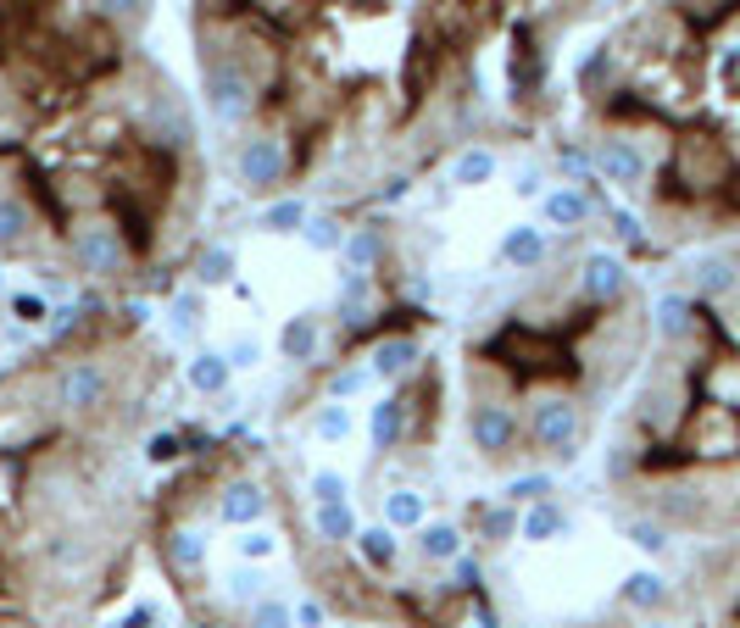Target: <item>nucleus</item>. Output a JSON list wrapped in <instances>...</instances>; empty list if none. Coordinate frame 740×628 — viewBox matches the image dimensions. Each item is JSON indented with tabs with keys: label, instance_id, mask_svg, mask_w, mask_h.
I'll use <instances>...</instances> for the list:
<instances>
[{
	"label": "nucleus",
	"instance_id": "obj_1",
	"mask_svg": "<svg viewBox=\"0 0 740 628\" xmlns=\"http://www.w3.org/2000/svg\"><path fill=\"white\" fill-rule=\"evenodd\" d=\"M579 434H585V417L574 401H540L529 412V440L540 451H551L557 462H574L579 456Z\"/></svg>",
	"mask_w": 740,
	"mask_h": 628
},
{
	"label": "nucleus",
	"instance_id": "obj_2",
	"mask_svg": "<svg viewBox=\"0 0 740 628\" xmlns=\"http://www.w3.org/2000/svg\"><path fill=\"white\" fill-rule=\"evenodd\" d=\"M73 262H78V273H89V278H117V273L128 267V246H123L117 228L84 223V228L73 234Z\"/></svg>",
	"mask_w": 740,
	"mask_h": 628
},
{
	"label": "nucleus",
	"instance_id": "obj_3",
	"mask_svg": "<svg viewBox=\"0 0 740 628\" xmlns=\"http://www.w3.org/2000/svg\"><path fill=\"white\" fill-rule=\"evenodd\" d=\"M290 173V151H285V139L279 134H251L240 145V156H235V178L246 189H273Z\"/></svg>",
	"mask_w": 740,
	"mask_h": 628
},
{
	"label": "nucleus",
	"instance_id": "obj_4",
	"mask_svg": "<svg viewBox=\"0 0 740 628\" xmlns=\"http://www.w3.org/2000/svg\"><path fill=\"white\" fill-rule=\"evenodd\" d=\"M251 78L235 67V62H212L206 67V112L217 123H246L251 117Z\"/></svg>",
	"mask_w": 740,
	"mask_h": 628
},
{
	"label": "nucleus",
	"instance_id": "obj_5",
	"mask_svg": "<svg viewBox=\"0 0 740 628\" xmlns=\"http://www.w3.org/2000/svg\"><path fill=\"white\" fill-rule=\"evenodd\" d=\"M106 395H112V378H106L101 362H73L57 378V406L62 412H96V406H106Z\"/></svg>",
	"mask_w": 740,
	"mask_h": 628
},
{
	"label": "nucleus",
	"instance_id": "obj_6",
	"mask_svg": "<svg viewBox=\"0 0 740 628\" xmlns=\"http://www.w3.org/2000/svg\"><path fill=\"white\" fill-rule=\"evenodd\" d=\"M468 440H474L479 456H506V451H513V440H518V417L506 412V406H496V401H479L468 412Z\"/></svg>",
	"mask_w": 740,
	"mask_h": 628
},
{
	"label": "nucleus",
	"instance_id": "obj_7",
	"mask_svg": "<svg viewBox=\"0 0 740 628\" xmlns=\"http://www.w3.org/2000/svg\"><path fill=\"white\" fill-rule=\"evenodd\" d=\"M629 289V267L613 256V251H590L585 267H579V296L585 301H618Z\"/></svg>",
	"mask_w": 740,
	"mask_h": 628
},
{
	"label": "nucleus",
	"instance_id": "obj_8",
	"mask_svg": "<svg viewBox=\"0 0 740 628\" xmlns=\"http://www.w3.org/2000/svg\"><path fill=\"white\" fill-rule=\"evenodd\" d=\"M267 517V490L256 478H235L223 495H217V523L223 528H256Z\"/></svg>",
	"mask_w": 740,
	"mask_h": 628
},
{
	"label": "nucleus",
	"instance_id": "obj_9",
	"mask_svg": "<svg viewBox=\"0 0 740 628\" xmlns=\"http://www.w3.org/2000/svg\"><path fill=\"white\" fill-rule=\"evenodd\" d=\"M590 162H595V173L607 184H640L645 178V151L635 139H601Z\"/></svg>",
	"mask_w": 740,
	"mask_h": 628
},
{
	"label": "nucleus",
	"instance_id": "obj_10",
	"mask_svg": "<svg viewBox=\"0 0 740 628\" xmlns=\"http://www.w3.org/2000/svg\"><path fill=\"white\" fill-rule=\"evenodd\" d=\"M184 378H190L196 395H228V384H235V367H228L223 351H196L184 362Z\"/></svg>",
	"mask_w": 740,
	"mask_h": 628
},
{
	"label": "nucleus",
	"instance_id": "obj_11",
	"mask_svg": "<svg viewBox=\"0 0 740 628\" xmlns=\"http://www.w3.org/2000/svg\"><path fill=\"white\" fill-rule=\"evenodd\" d=\"M418 356H424V346L412 340V334H390V340H379V346H374L367 367H374V378H401V373L418 367Z\"/></svg>",
	"mask_w": 740,
	"mask_h": 628
},
{
	"label": "nucleus",
	"instance_id": "obj_12",
	"mask_svg": "<svg viewBox=\"0 0 740 628\" xmlns=\"http://www.w3.org/2000/svg\"><path fill=\"white\" fill-rule=\"evenodd\" d=\"M563 528H568V512L557 501H535L518 512V540L529 545H551V540H563Z\"/></svg>",
	"mask_w": 740,
	"mask_h": 628
},
{
	"label": "nucleus",
	"instance_id": "obj_13",
	"mask_svg": "<svg viewBox=\"0 0 740 628\" xmlns=\"http://www.w3.org/2000/svg\"><path fill=\"white\" fill-rule=\"evenodd\" d=\"M317 346H323V323H317L312 312L285 317V328H279V356H285V362H312Z\"/></svg>",
	"mask_w": 740,
	"mask_h": 628
},
{
	"label": "nucleus",
	"instance_id": "obj_14",
	"mask_svg": "<svg viewBox=\"0 0 740 628\" xmlns=\"http://www.w3.org/2000/svg\"><path fill=\"white\" fill-rule=\"evenodd\" d=\"M351 545L362 551V562L374 567V573H396V562H401V540H396V528H390V523L362 528V535H356Z\"/></svg>",
	"mask_w": 740,
	"mask_h": 628
},
{
	"label": "nucleus",
	"instance_id": "obj_15",
	"mask_svg": "<svg viewBox=\"0 0 740 628\" xmlns=\"http://www.w3.org/2000/svg\"><path fill=\"white\" fill-rule=\"evenodd\" d=\"M496 173H501V162H496L490 145H468V151H456V162H451V184L456 189H485Z\"/></svg>",
	"mask_w": 740,
	"mask_h": 628
},
{
	"label": "nucleus",
	"instance_id": "obj_16",
	"mask_svg": "<svg viewBox=\"0 0 740 628\" xmlns=\"http://www.w3.org/2000/svg\"><path fill=\"white\" fill-rule=\"evenodd\" d=\"M418 556L424 562H440V567H451V562H462V528L456 523H424L418 528Z\"/></svg>",
	"mask_w": 740,
	"mask_h": 628
},
{
	"label": "nucleus",
	"instance_id": "obj_17",
	"mask_svg": "<svg viewBox=\"0 0 740 628\" xmlns=\"http://www.w3.org/2000/svg\"><path fill=\"white\" fill-rule=\"evenodd\" d=\"M501 262H506V267H540V262H545V234L529 228V223L506 228V234H501Z\"/></svg>",
	"mask_w": 740,
	"mask_h": 628
},
{
	"label": "nucleus",
	"instance_id": "obj_18",
	"mask_svg": "<svg viewBox=\"0 0 740 628\" xmlns=\"http://www.w3.org/2000/svg\"><path fill=\"white\" fill-rule=\"evenodd\" d=\"M585 217H590V196H585V189H574V184L545 189V223L551 228H579Z\"/></svg>",
	"mask_w": 740,
	"mask_h": 628
},
{
	"label": "nucleus",
	"instance_id": "obj_19",
	"mask_svg": "<svg viewBox=\"0 0 740 628\" xmlns=\"http://www.w3.org/2000/svg\"><path fill=\"white\" fill-rule=\"evenodd\" d=\"M385 523L396 528V535H418V528L429 523V506L418 490H390L385 495Z\"/></svg>",
	"mask_w": 740,
	"mask_h": 628
},
{
	"label": "nucleus",
	"instance_id": "obj_20",
	"mask_svg": "<svg viewBox=\"0 0 740 628\" xmlns=\"http://www.w3.org/2000/svg\"><path fill=\"white\" fill-rule=\"evenodd\" d=\"M618 595H624V601H629L635 612H657V606H668V585H663V573H652V567L629 573Z\"/></svg>",
	"mask_w": 740,
	"mask_h": 628
},
{
	"label": "nucleus",
	"instance_id": "obj_21",
	"mask_svg": "<svg viewBox=\"0 0 740 628\" xmlns=\"http://www.w3.org/2000/svg\"><path fill=\"white\" fill-rule=\"evenodd\" d=\"M34 234V212L23 196H0V251H17Z\"/></svg>",
	"mask_w": 740,
	"mask_h": 628
},
{
	"label": "nucleus",
	"instance_id": "obj_22",
	"mask_svg": "<svg viewBox=\"0 0 740 628\" xmlns=\"http://www.w3.org/2000/svg\"><path fill=\"white\" fill-rule=\"evenodd\" d=\"M167 562L178 573H201L206 567V535H201V528H173V535H167Z\"/></svg>",
	"mask_w": 740,
	"mask_h": 628
},
{
	"label": "nucleus",
	"instance_id": "obj_23",
	"mask_svg": "<svg viewBox=\"0 0 740 628\" xmlns=\"http://www.w3.org/2000/svg\"><path fill=\"white\" fill-rule=\"evenodd\" d=\"M312 528H317L323 540H356V535H362L351 501H340V506H312Z\"/></svg>",
	"mask_w": 740,
	"mask_h": 628
},
{
	"label": "nucleus",
	"instance_id": "obj_24",
	"mask_svg": "<svg viewBox=\"0 0 740 628\" xmlns=\"http://www.w3.org/2000/svg\"><path fill=\"white\" fill-rule=\"evenodd\" d=\"M367 301H374V284H367V273H346V284H340V323H346V328H362V323H367Z\"/></svg>",
	"mask_w": 740,
	"mask_h": 628
},
{
	"label": "nucleus",
	"instance_id": "obj_25",
	"mask_svg": "<svg viewBox=\"0 0 740 628\" xmlns=\"http://www.w3.org/2000/svg\"><path fill=\"white\" fill-rule=\"evenodd\" d=\"M235 267H240V256L228 251V246H206V251L196 256V284H201V289L228 284V278H235Z\"/></svg>",
	"mask_w": 740,
	"mask_h": 628
},
{
	"label": "nucleus",
	"instance_id": "obj_26",
	"mask_svg": "<svg viewBox=\"0 0 740 628\" xmlns=\"http://www.w3.org/2000/svg\"><path fill=\"white\" fill-rule=\"evenodd\" d=\"M312 434L323 445H340V440H351V406L346 401H329V406H317V417H312Z\"/></svg>",
	"mask_w": 740,
	"mask_h": 628
},
{
	"label": "nucleus",
	"instance_id": "obj_27",
	"mask_svg": "<svg viewBox=\"0 0 740 628\" xmlns=\"http://www.w3.org/2000/svg\"><path fill=\"white\" fill-rule=\"evenodd\" d=\"M235 556L251 562V567H267L273 556H279V540H273L262 523H256V528H240V535H235Z\"/></svg>",
	"mask_w": 740,
	"mask_h": 628
},
{
	"label": "nucleus",
	"instance_id": "obj_28",
	"mask_svg": "<svg viewBox=\"0 0 740 628\" xmlns=\"http://www.w3.org/2000/svg\"><path fill=\"white\" fill-rule=\"evenodd\" d=\"M401 423H406V412H401L396 395L374 406V423H367V434H374V451H390V445L401 440Z\"/></svg>",
	"mask_w": 740,
	"mask_h": 628
},
{
	"label": "nucleus",
	"instance_id": "obj_29",
	"mask_svg": "<svg viewBox=\"0 0 740 628\" xmlns=\"http://www.w3.org/2000/svg\"><path fill=\"white\" fill-rule=\"evenodd\" d=\"M306 228V201H273L262 206V234H301Z\"/></svg>",
	"mask_w": 740,
	"mask_h": 628
},
{
	"label": "nucleus",
	"instance_id": "obj_30",
	"mask_svg": "<svg viewBox=\"0 0 740 628\" xmlns=\"http://www.w3.org/2000/svg\"><path fill=\"white\" fill-rule=\"evenodd\" d=\"M306 495H312V506H340V501H351V485H346V473L317 467V473L306 478Z\"/></svg>",
	"mask_w": 740,
	"mask_h": 628
},
{
	"label": "nucleus",
	"instance_id": "obj_31",
	"mask_svg": "<svg viewBox=\"0 0 740 628\" xmlns=\"http://www.w3.org/2000/svg\"><path fill=\"white\" fill-rule=\"evenodd\" d=\"M697 289H702V296H729V289H735V262L729 256H702L697 262Z\"/></svg>",
	"mask_w": 740,
	"mask_h": 628
},
{
	"label": "nucleus",
	"instance_id": "obj_32",
	"mask_svg": "<svg viewBox=\"0 0 740 628\" xmlns=\"http://www.w3.org/2000/svg\"><path fill=\"white\" fill-rule=\"evenodd\" d=\"M301 239H306V251H317V256H329V251H346V228H340L335 217H306Z\"/></svg>",
	"mask_w": 740,
	"mask_h": 628
},
{
	"label": "nucleus",
	"instance_id": "obj_33",
	"mask_svg": "<svg viewBox=\"0 0 740 628\" xmlns=\"http://www.w3.org/2000/svg\"><path fill=\"white\" fill-rule=\"evenodd\" d=\"M379 262V228H356L346 234V273H367Z\"/></svg>",
	"mask_w": 740,
	"mask_h": 628
},
{
	"label": "nucleus",
	"instance_id": "obj_34",
	"mask_svg": "<svg viewBox=\"0 0 740 628\" xmlns=\"http://www.w3.org/2000/svg\"><path fill=\"white\" fill-rule=\"evenodd\" d=\"M501 495H506V506H518V512H524V506H535V501H545V495H551V473H518Z\"/></svg>",
	"mask_w": 740,
	"mask_h": 628
},
{
	"label": "nucleus",
	"instance_id": "obj_35",
	"mask_svg": "<svg viewBox=\"0 0 740 628\" xmlns=\"http://www.w3.org/2000/svg\"><path fill=\"white\" fill-rule=\"evenodd\" d=\"M262 585H267L262 567H251V562H246V567H235V573L223 578V595H228V601H246V606H256V601H262Z\"/></svg>",
	"mask_w": 740,
	"mask_h": 628
},
{
	"label": "nucleus",
	"instance_id": "obj_36",
	"mask_svg": "<svg viewBox=\"0 0 740 628\" xmlns=\"http://www.w3.org/2000/svg\"><path fill=\"white\" fill-rule=\"evenodd\" d=\"M173 334L178 340H190V334L201 328V289H184V296H173V312H167Z\"/></svg>",
	"mask_w": 740,
	"mask_h": 628
},
{
	"label": "nucleus",
	"instance_id": "obj_37",
	"mask_svg": "<svg viewBox=\"0 0 740 628\" xmlns=\"http://www.w3.org/2000/svg\"><path fill=\"white\" fill-rule=\"evenodd\" d=\"M624 535H629V545H635V551H645V556H663V551H668V528H663V523H652V517H635V523L624 528Z\"/></svg>",
	"mask_w": 740,
	"mask_h": 628
},
{
	"label": "nucleus",
	"instance_id": "obj_38",
	"mask_svg": "<svg viewBox=\"0 0 740 628\" xmlns=\"http://www.w3.org/2000/svg\"><path fill=\"white\" fill-rule=\"evenodd\" d=\"M367 384H374V367H340L335 378H329V401H356L362 390H367Z\"/></svg>",
	"mask_w": 740,
	"mask_h": 628
},
{
	"label": "nucleus",
	"instance_id": "obj_39",
	"mask_svg": "<svg viewBox=\"0 0 740 628\" xmlns=\"http://www.w3.org/2000/svg\"><path fill=\"white\" fill-rule=\"evenodd\" d=\"M657 328H663V340H679V334L690 328V301L685 296H663L657 301Z\"/></svg>",
	"mask_w": 740,
	"mask_h": 628
},
{
	"label": "nucleus",
	"instance_id": "obj_40",
	"mask_svg": "<svg viewBox=\"0 0 740 628\" xmlns=\"http://www.w3.org/2000/svg\"><path fill=\"white\" fill-rule=\"evenodd\" d=\"M251 628H296V606H285V601H256V606H251Z\"/></svg>",
	"mask_w": 740,
	"mask_h": 628
},
{
	"label": "nucleus",
	"instance_id": "obj_41",
	"mask_svg": "<svg viewBox=\"0 0 740 628\" xmlns=\"http://www.w3.org/2000/svg\"><path fill=\"white\" fill-rule=\"evenodd\" d=\"M479 523H485V535H490V540L518 535V512H513V506H490V512H479Z\"/></svg>",
	"mask_w": 740,
	"mask_h": 628
},
{
	"label": "nucleus",
	"instance_id": "obj_42",
	"mask_svg": "<svg viewBox=\"0 0 740 628\" xmlns=\"http://www.w3.org/2000/svg\"><path fill=\"white\" fill-rule=\"evenodd\" d=\"M223 356H228V367H235V373H246V367H256V362H262V346L251 340V334H240L235 346H223Z\"/></svg>",
	"mask_w": 740,
	"mask_h": 628
},
{
	"label": "nucleus",
	"instance_id": "obj_43",
	"mask_svg": "<svg viewBox=\"0 0 740 628\" xmlns=\"http://www.w3.org/2000/svg\"><path fill=\"white\" fill-rule=\"evenodd\" d=\"M178 451H184L178 434H151V445H146V456H151V462H173Z\"/></svg>",
	"mask_w": 740,
	"mask_h": 628
},
{
	"label": "nucleus",
	"instance_id": "obj_44",
	"mask_svg": "<svg viewBox=\"0 0 740 628\" xmlns=\"http://www.w3.org/2000/svg\"><path fill=\"white\" fill-rule=\"evenodd\" d=\"M296 628H329V612H323V601H301V606H296Z\"/></svg>",
	"mask_w": 740,
	"mask_h": 628
},
{
	"label": "nucleus",
	"instance_id": "obj_45",
	"mask_svg": "<svg viewBox=\"0 0 740 628\" xmlns=\"http://www.w3.org/2000/svg\"><path fill=\"white\" fill-rule=\"evenodd\" d=\"M96 12H101V17H140L146 0H96Z\"/></svg>",
	"mask_w": 740,
	"mask_h": 628
},
{
	"label": "nucleus",
	"instance_id": "obj_46",
	"mask_svg": "<svg viewBox=\"0 0 740 628\" xmlns=\"http://www.w3.org/2000/svg\"><path fill=\"white\" fill-rule=\"evenodd\" d=\"M513 196H518V201H545V178H540V173H518Z\"/></svg>",
	"mask_w": 740,
	"mask_h": 628
},
{
	"label": "nucleus",
	"instance_id": "obj_47",
	"mask_svg": "<svg viewBox=\"0 0 740 628\" xmlns=\"http://www.w3.org/2000/svg\"><path fill=\"white\" fill-rule=\"evenodd\" d=\"M613 228H618V239H640V217L635 212H613Z\"/></svg>",
	"mask_w": 740,
	"mask_h": 628
},
{
	"label": "nucleus",
	"instance_id": "obj_48",
	"mask_svg": "<svg viewBox=\"0 0 740 628\" xmlns=\"http://www.w3.org/2000/svg\"><path fill=\"white\" fill-rule=\"evenodd\" d=\"M151 617H156L151 606H134V612H123V617H117V628H146Z\"/></svg>",
	"mask_w": 740,
	"mask_h": 628
},
{
	"label": "nucleus",
	"instance_id": "obj_49",
	"mask_svg": "<svg viewBox=\"0 0 740 628\" xmlns=\"http://www.w3.org/2000/svg\"><path fill=\"white\" fill-rule=\"evenodd\" d=\"M123 317H128L134 328H140V323H151V306H146V301H128V306H123Z\"/></svg>",
	"mask_w": 740,
	"mask_h": 628
},
{
	"label": "nucleus",
	"instance_id": "obj_50",
	"mask_svg": "<svg viewBox=\"0 0 740 628\" xmlns=\"http://www.w3.org/2000/svg\"><path fill=\"white\" fill-rule=\"evenodd\" d=\"M17 312L34 323V317H45V301H34V296H17Z\"/></svg>",
	"mask_w": 740,
	"mask_h": 628
},
{
	"label": "nucleus",
	"instance_id": "obj_51",
	"mask_svg": "<svg viewBox=\"0 0 740 628\" xmlns=\"http://www.w3.org/2000/svg\"><path fill=\"white\" fill-rule=\"evenodd\" d=\"M406 189H412V178H390L385 184V201H406Z\"/></svg>",
	"mask_w": 740,
	"mask_h": 628
},
{
	"label": "nucleus",
	"instance_id": "obj_52",
	"mask_svg": "<svg viewBox=\"0 0 740 628\" xmlns=\"http://www.w3.org/2000/svg\"><path fill=\"white\" fill-rule=\"evenodd\" d=\"M73 317H78L73 306H67V312H57V323H51V334H67V328H73Z\"/></svg>",
	"mask_w": 740,
	"mask_h": 628
},
{
	"label": "nucleus",
	"instance_id": "obj_53",
	"mask_svg": "<svg viewBox=\"0 0 740 628\" xmlns=\"http://www.w3.org/2000/svg\"><path fill=\"white\" fill-rule=\"evenodd\" d=\"M479 628H496V623H490V617H485V623H479Z\"/></svg>",
	"mask_w": 740,
	"mask_h": 628
},
{
	"label": "nucleus",
	"instance_id": "obj_54",
	"mask_svg": "<svg viewBox=\"0 0 740 628\" xmlns=\"http://www.w3.org/2000/svg\"><path fill=\"white\" fill-rule=\"evenodd\" d=\"M0 123H7V117H0Z\"/></svg>",
	"mask_w": 740,
	"mask_h": 628
}]
</instances>
